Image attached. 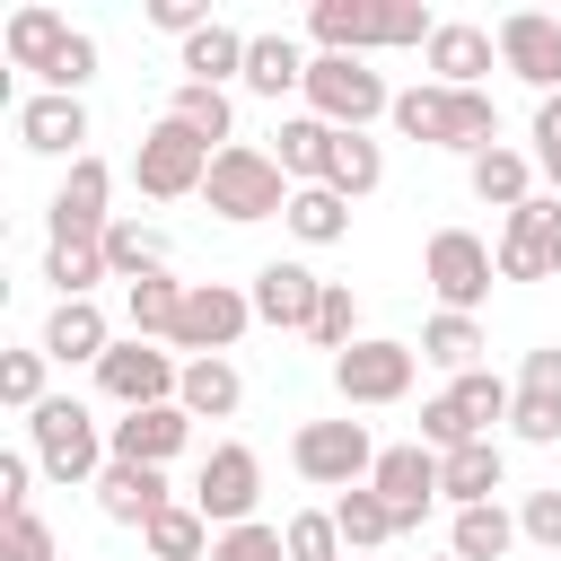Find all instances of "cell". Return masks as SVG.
Returning <instances> with one entry per match:
<instances>
[{
    "label": "cell",
    "instance_id": "36",
    "mask_svg": "<svg viewBox=\"0 0 561 561\" xmlns=\"http://www.w3.org/2000/svg\"><path fill=\"white\" fill-rule=\"evenodd\" d=\"M482 351H491V342H482V324H473V316H447V307H438V316L421 324V359H430V368H447V377L482 368Z\"/></svg>",
    "mask_w": 561,
    "mask_h": 561
},
{
    "label": "cell",
    "instance_id": "15",
    "mask_svg": "<svg viewBox=\"0 0 561 561\" xmlns=\"http://www.w3.org/2000/svg\"><path fill=\"white\" fill-rule=\"evenodd\" d=\"M491 35H500V70H517L535 96H561V18H543V9H508Z\"/></svg>",
    "mask_w": 561,
    "mask_h": 561
},
{
    "label": "cell",
    "instance_id": "54",
    "mask_svg": "<svg viewBox=\"0 0 561 561\" xmlns=\"http://www.w3.org/2000/svg\"><path fill=\"white\" fill-rule=\"evenodd\" d=\"M552 280H561V272H552Z\"/></svg>",
    "mask_w": 561,
    "mask_h": 561
},
{
    "label": "cell",
    "instance_id": "30",
    "mask_svg": "<svg viewBox=\"0 0 561 561\" xmlns=\"http://www.w3.org/2000/svg\"><path fill=\"white\" fill-rule=\"evenodd\" d=\"M307 70H316V53H298L289 35H254V44H245V88L272 96V105H280L289 88H307Z\"/></svg>",
    "mask_w": 561,
    "mask_h": 561
},
{
    "label": "cell",
    "instance_id": "53",
    "mask_svg": "<svg viewBox=\"0 0 561 561\" xmlns=\"http://www.w3.org/2000/svg\"><path fill=\"white\" fill-rule=\"evenodd\" d=\"M351 561H377V552H351Z\"/></svg>",
    "mask_w": 561,
    "mask_h": 561
},
{
    "label": "cell",
    "instance_id": "23",
    "mask_svg": "<svg viewBox=\"0 0 561 561\" xmlns=\"http://www.w3.org/2000/svg\"><path fill=\"white\" fill-rule=\"evenodd\" d=\"M35 351H44V359H61V368H70V359H88V368H96V359L114 351V324H105V307H96V298H61V307L44 316V342H35Z\"/></svg>",
    "mask_w": 561,
    "mask_h": 561
},
{
    "label": "cell",
    "instance_id": "46",
    "mask_svg": "<svg viewBox=\"0 0 561 561\" xmlns=\"http://www.w3.org/2000/svg\"><path fill=\"white\" fill-rule=\"evenodd\" d=\"M517 535H526V543H543V552L561 561V491H526V508H517Z\"/></svg>",
    "mask_w": 561,
    "mask_h": 561
},
{
    "label": "cell",
    "instance_id": "28",
    "mask_svg": "<svg viewBox=\"0 0 561 561\" xmlns=\"http://www.w3.org/2000/svg\"><path fill=\"white\" fill-rule=\"evenodd\" d=\"M175 403H184L193 421H237V403H245V377H237V359H184V386H175Z\"/></svg>",
    "mask_w": 561,
    "mask_h": 561
},
{
    "label": "cell",
    "instance_id": "49",
    "mask_svg": "<svg viewBox=\"0 0 561 561\" xmlns=\"http://www.w3.org/2000/svg\"><path fill=\"white\" fill-rule=\"evenodd\" d=\"M88 79H96V35H70V53H61V70H53L44 88H53V96H79Z\"/></svg>",
    "mask_w": 561,
    "mask_h": 561
},
{
    "label": "cell",
    "instance_id": "22",
    "mask_svg": "<svg viewBox=\"0 0 561 561\" xmlns=\"http://www.w3.org/2000/svg\"><path fill=\"white\" fill-rule=\"evenodd\" d=\"M70 35H79V26H70L61 9H44V0H35V9H18V18L0 26V53H9L18 70H35V79H53V70H61V53H70Z\"/></svg>",
    "mask_w": 561,
    "mask_h": 561
},
{
    "label": "cell",
    "instance_id": "33",
    "mask_svg": "<svg viewBox=\"0 0 561 561\" xmlns=\"http://www.w3.org/2000/svg\"><path fill=\"white\" fill-rule=\"evenodd\" d=\"M280 228H289L298 245H342V237H351V202L324 193V184H298L289 210H280Z\"/></svg>",
    "mask_w": 561,
    "mask_h": 561
},
{
    "label": "cell",
    "instance_id": "3",
    "mask_svg": "<svg viewBox=\"0 0 561 561\" xmlns=\"http://www.w3.org/2000/svg\"><path fill=\"white\" fill-rule=\"evenodd\" d=\"M289 175H280V158L272 149H254V140H228L219 158H210V184H202V202L228 219V228H254V219H280L289 210Z\"/></svg>",
    "mask_w": 561,
    "mask_h": 561
},
{
    "label": "cell",
    "instance_id": "29",
    "mask_svg": "<svg viewBox=\"0 0 561 561\" xmlns=\"http://www.w3.org/2000/svg\"><path fill=\"white\" fill-rule=\"evenodd\" d=\"M210 543H219V535H210V517H202L193 500H175V508H158V517L140 526V552H149V561H210Z\"/></svg>",
    "mask_w": 561,
    "mask_h": 561
},
{
    "label": "cell",
    "instance_id": "11",
    "mask_svg": "<svg viewBox=\"0 0 561 561\" xmlns=\"http://www.w3.org/2000/svg\"><path fill=\"white\" fill-rule=\"evenodd\" d=\"M245 324H254V298H245L237 280H193V289H184V316H175V351L228 359Z\"/></svg>",
    "mask_w": 561,
    "mask_h": 561
},
{
    "label": "cell",
    "instance_id": "27",
    "mask_svg": "<svg viewBox=\"0 0 561 561\" xmlns=\"http://www.w3.org/2000/svg\"><path fill=\"white\" fill-rule=\"evenodd\" d=\"M377 184H386V149H377L368 131H333V149H324V193L368 202Z\"/></svg>",
    "mask_w": 561,
    "mask_h": 561
},
{
    "label": "cell",
    "instance_id": "45",
    "mask_svg": "<svg viewBox=\"0 0 561 561\" xmlns=\"http://www.w3.org/2000/svg\"><path fill=\"white\" fill-rule=\"evenodd\" d=\"M210 561H289V543H280V526H228L219 543H210Z\"/></svg>",
    "mask_w": 561,
    "mask_h": 561
},
{
    "label": "cell",
    "instance_id": "4",
    "mask_svg": "<svg viewBox=\"0 0 561 561\" xmlns=\"http://www.w3.org/2000/svg\"><path fill=\"white\" fill-rule=\"evenodd\" d=\"M508 403H517V386H508V377L465 368V377H447V394H430V403H421V447L456 456V447L491 438V421H508Z\"/></svg>",
    "mask_w": 561,
    "mask_h": 561
},
{
    "label": "cell",
    "instance_id": "8",
    "mask_svg": "<svg viewBox=\"0 0 561 561\" xmlns=\"http://www.w3.org/2000/svg\"><path fill=\"white\" fill-rule=\"evenodd\" d=\"M289 465H298V482H316V491H359V482L377 473V438H368V421H307V430L289 438Z\"/></svg>",
    "mask_w": 561,
    "mask_h": 561
},
{
    "label": "cell",
    "instance_id": "13",
    "mask_svg": "<svg viewBox=\"0 0 561 561\" xmlns=\"http://www.w3.org/2000/svg\"><path fill=\"white\" fill-rule=\"evenodd\" d=\"M368 491L394 508V526L412 535L421 517H430V500H438V447H421V438H403V447H377V473H368Z\"/></svg>",
    "mask_w": 561,
    "mask_h": 561
},
{
    "label": "cell",
    "instance_id": "18",
    "mask_svg": "<svg viewBox=\"0 0 561 561\" xmlns=\"http://www.w3.org/2000/svg\"><path fill=\"white\" fill-rule=\"evenodd\" d=\"M245 298H254V324L307 333V324H316V298H324V280H316L307 263H263V272L245 280Z\"/></svg>",
    "mask_w": 561,
    "mask_h": 561
},
{
    "label": "cell",
    "instance_id": "24",
    "mask_svg": "<svg viewBox=\"0 0 561 561\" xmlns=\"http://www.w3.org/2000/svg\"><path fill=\"white\" fill-rule=\"evenodd\" d=\"M96 508H105L114 526H149L158 508H175V500H167V465H105V473H96Z\"/></svg>",
    "mask_w": 561,
    "mask_h": 561
},
{
    "label": "cell",
    "instance_id": "40",
    "mask_svg": "<svg viewBox=\"0 0 561 561\" xmlns=\"http://www.w3.org/2000/svg\"><path fill=\"white\" fill-rule=\"evenodd\" d=\"M105 263H114V280L131 289V280H149V272H167V237L140 228V219H114V228H105Z\"/></svg>",
    "mask_w": 561,
    "mask_h": 561
},
{
    "label": "cell",
    "instance_id": "44",
    "mask_svg": "<svg viewBox=\"0 0 561 561\" xmlns=\"http://www.w3.org/2000/svg\"><path fill=\"white\" fill-rule=\"evenodd\" d=\"M0 561H61V552H53V526H44L35 508H9V517H0Z\"/></svg>",
    "mask_w": 561,
    "mask_h": 561
},
{
    "label": "cell",
    "instance_id": "50",
    "mask_svg": "<svg viewBox=\"0 0 561 561\" xmlns=\"http://www.w3.org/2000/svg\"><path fill=\"white\" fill-rule=\"evenodd\" d=\"M517 394H543V403H561V342L526 351V368H517Z\"/></svg>",
    "mask_w": 561,
    "mask_h": 561
},
{
    "label": "cell",
    "instance_id": "19",
    "mask_svg": "<svg viewBox=\"0 0 561 561\" xmlns=\"http://www.w3.org/2000/svg\"><path fill=\"white\" fill-rule=\"evenodd\" d=\"M307 35H316V53L368 61V53H386V0H316L307 9Z\"/></svg>",
    "mask_w": 561,
    "mask_h": 561
},
{
    "label": "cell",
    "instance_id": "38",
    "mask_svg": "<svg viewBox=\"0 0 561 561\" xmlns=\"http://www.w3.org/2000/svg\"><path fill=\"white\" fill-rule=\"evenodd\" d=\"M508 543H517V517H508L500 500H491V508H456V526H447V552H456V561H500Z\"/></svg>",
    "mask_w": 561,
    "mask_h": 561
},
{
    "label": "cell",
    "instance_id": "26",
    "mask_svg": "<svg viewBox=\"0 0 561 561\" xmlns=\"http://www.w3.org/2000/svg\"><path fill=\"white\" fill-rule=\"evenodd\" d=\"M245 44H254V35H237L228 18H210L202 35H184V79H193V88H228V79H245Z\"/></svg>",
    "mask_w": 561,
    "mask_h": 561
},
{
    "label": "cell",
    "instance_id": "43",
    "mask_svg": "<svg viewBox=\"0 0 561 561\" xmlns=\"http://www.w3.org/2000/svg\"><path fill=\"white\" fill-rule=\"evenodd\" d=\"M44 368H53L44 351H9V359H0V403H9V412H35V403H53V394H44Z\"/></svg>",
    "mask_w": 561,
    "mask_h": 561
},
{
    "label": "cell",
    "instance_id": "25",
    "mask_svg": "<svg viewBox=\"0 0 561 561\" xmlns=\"http://www.w3.org/2000/svg\"><path fill=\"white\" fill-rule=\"evenodd\" d=\"M500 482H508V456H500V438H473V447L438 456V491H447L456 508H491V500H500Z\"/></svg>",
    "mask_w": 561,
    "mask_h": 561
},
{
    "label": "cell",
    "instance_id": "32",
    "mask_svg": "<svg viewBox=\"0 0 561 561\" xmlns=\"http://www.w3.org/2000/svg\"><path fill=\"white\" fill-rule=\"evenodd\" d=\"M184 289H193V280H175V272H149V280H131V289H123V316H131V333H140V342H175Z\"/></svg>",
    "mask_w": 561,
    "mask_h": 561
},
{
    "label": "cell",
    "instance_id": "55",
    "mask_svg": "<svg viewBox=\"0 0 561 561\" xmlns=\"http://www.w3.org/2000/svg\"><path fill=\"white\" fill-rule=\"evenodd\" d=\"M447 561H456V552H447Z\"/></svg>",
    "mask_w": 561,
    "mask_h": 561
},
{
    "label": "cell",
    "instance_id": "41",
    "mask_svg": "<svg viewBox=\"0 0 561 561\" xmlns=\"http://www.w3.org/2000/svg\"><path fill=\"white\" fill-rule=\"evenodd\" d=\"M307 342H316V351H333V359H342V351L359 342V298H351V280H324V298H316V324H307Z\"/></svg>",
    "mask_w": 561,
    "mask_h": 561
},
{
    "label": "cell",
    "instance_id": "17",
    "mask_svg": "<svg viewBox=\"0 0 561 561\" xmlns=\"http://www.w3.org/2000/svg\"><path fill=\"white\" fill-rule=\"evenodd\" d=\"M114 167L88 149V158H70V175H61V193H53V237H105L114 228Z\"/></svg>",
    "mask_w": 561,
    "mask_h": 561
},
{
    "label": "cell",
    "instance_id": "14",
    "mask_svg": "<svg viewBox=\"0 0 561 561\" xmlns=\"http://www.w3.org/2000/svg\"><path fill=\"white\" fill-rule=\"evenodd\" d=\"M500 280H552L561 272V202H526V210H508V228H500Z\"/></svg>",
    "mask_w": 561,
    "mask_h": 561
},
{
    "label": "cell",
    "instance_id": "31",
    "mask_svg": "<svg viewBox=\"0 0 561 561\" xmlns=\"http://www.w3.org/2000/svg\"><path fill=\"white\" fill-rule=\"evenodd\" d=\"M473 202H491V210H526V202H535V158L508 149V140L482 149V158H473Z\"/></svg>",
    "mask_w": 561,
    "mask_h": 561
},
{
    "label": "cell",
    "instance_id": "9",
    "mask_svg": "<svg viewBox=\"0 0 561 561\" xmlns=\"http://www.w3.org/2000/svg\"><path fill=\"white\" fill-rule=\"evenodd\" d=\"M421 280L438 289L447 316H473V307L491 298V280H500V254H491L473 228H438V237L421 245Z\"/></svg>",
    "mask_w": 561,
    "mask_h": 561
},
{
    "label": "cell",
    "instance_id": "1",
    "mask_svg": "<svg viewBox=\"0 0 561 561\" xmlns=\"http://www.w3.org/2000/svg\"><path fill=\"white\" fill-rule=\"evenodd\" d=\"M403 140H421V149H465V167L482 158V149H500V105L482 96V88H438V79H421V88H394V114H386Z\"/></svg>",
    "mask_w": 561,
    "mask_h": 561
},
{
    "label": "cell",
    "instance_id": "21",
    "mask_svg": "<svg viewBox=\"0 0 561 561\" xmlns=\"http://www.w3.org/2000/svg\"><path fill=\"white\" fill-rule=\"evenodd\" d=\"M18 140H26L35 158H88V105L44 88V96L18 105Z\"/></svg>",
    "mask_w": 561,
    "mask_h": 561
},
{
    "label": "cell",
    "instance_id": "34",
    "mask_svg": "<svg viewBox=\"0 0 561 561\" xmlns=\"http://www.w3.org/2000/svg\"><path fill=\"white\" fill-rule=\"evenodd\" d=\"M44 280H53L61 298H88L96 280H114V263H105V237H53V245H44Z\"/></svg>",
    "mask_w": 561,
    "mask_h": 561
},
{
    "label": "cell",
    "instance_id": "51",
    "mask_svg": "<svg viewBox=\"0 0 561 561\" xmlns=\"http://www.w3.org/2000/svg\"><path fill=\"white\" fill-rule=\"evenodd\" d=\"M35 473H44V465H35L26 447H9V456H0V517H9V508H26V482H35Z\"/></svg>",
    "mask_w": 561,
    "mask_h": 561
},
{
    "label": "cell",
    "instance_id": "37",
    "mask_svg": "<svg viewBox=\"0 0 561 561\" xmlns=\"http://www.w3.org/2000/svg\"><path fill=\"white\" fill-rule=\"evenodd\" d=\"M272 140H280L272 158H280V175H289V184H324V149H333V123H316V114H289Z\"/></svg>",
    "mask_w": 561,
    "mask_h": 561
},
{
    "label": "cell",
    "instance_id": "56",
    "mask_svg": "<svg viewBox=\"0 0 561 561\" xmlns=\"http://www.w3.org/2000/svg\"><path fill=\"white\" fill-rule=\"evenodd\" d=\"M140 561H149V552H140Z\"/></svg>",
    "mask_w": 561,
    "mask_h": 561
},
{
    "label": "cell",
    "instance_id": "52",
    "mask_svg": "<svg viewBox=\"0 0 561 561\" xmlns=\"http://www.w3.org/2000/svg\"><path fill=\"white\" fill-rule=\"evenodd\" d=\"M149 26H158V35H175V44H184V35H202V26H210V18H202V9H193V0H149Z\"/></svg>",
    "mask_w": 561,
    "mask_h": 561
},
{
    "label": "cell",
    "instance_id": "5",
    "mask_svg": "<svg viewBox=\"0 0 561 561\" xmlns=\"http://www.w3.org/2000/svg\"><path fill=\"white\" fill-rule=\"evenodd\" d=\"M298 96H307V114L333 123V131H368L377 114H394L386 70H368V61H351V53H316V70H307Z\"/></svg>",
    "mask_w": 561,
    "mask_h": 561
},
{
    "label": "cell",
    "instance_id": "2",
    "mask_svg": "<svg viewBox=\"0 0 561 561\" xmlns=\"http://www.w3.org/2000/svg\"><path fill=\"white\" fill-rule=\"evenodd\" d=\"M26 456L70 491V482H88L96 491V473L114 465V447H105V430H96V412L88 403H70V394H53V403H35L26 412Z\"/></svg>",
    "mask_w": 561,
    "mask_h": 561
},
{
    "label": "cell",
    "instance_id": "48",
    "mask_svg": "<svg viewBox=\"0 0 561 561\" xmlns=\"http://www.w3.org/2000/svg\"><path fill=\"white\" fill-rule=\"evenodd\" d=\"M535 167H543V184H552V202H561V96L535 105Z\"/></svg>",
    "mask_w": 561,
    "mask_h": 561
},
{
    "label": "cell",
    "instance_id": "35",
    "mask_svg": "<svg viewBox=\"0 0 561 561\" xmlns=\"http://www.w3.org/2000/svg\"><path fill=\"white\" fill-rule=\"evenodd\" d=\"M333 526H342V552H386L403 526H394V508L359 482V491H333Z\"/></svg>",
    "mask_w": 561,
    "mask_h": 561
},
{
    "label": "cell",
    "instance_id": "12",
    "mask_svg": "<svg viewBox=\"0 0 561 561\" xmlns=\"http://www.w3.org/2000/svg\"><path fill=\"white\" fill-rule=\"evenodd\" d=\"M175 386H184V368H175V351H158V342H114L105 359H96V394L105 403H123V412H149V403H175Z\"/></svg>",
    "mask_w": 561,
    "mask_h": 561
},
{
    "label": "cell",
    "instance_id": "20",
    "mask_svg": "<svg viewBox=\"0 0 561 561\" xmlns=\"http://www.w3.org/2000/svg\"><path fill=\"white\" fill-rule=\"evenodd\" d=\"M421 53H430L438 88H482V70L500 61V35H491V26H473V18H438V35H430Z\"/></svg>",
    "mask_w": 561,
    "mask_h": 561
},
{
    "label": "cell",
    "instance_id": "39",
    "mask_svg": "<svg viewBox=\"0 0 561 561\" xmlns=\"http://www.w3.org/2000/svg\"><path fill=\"white\" fill-rule=\"evenodd\" d=\"M167 114H175L184 131H202V140H219V149H228V131H237V96H228V88H193V79H175V96H167Z\"/></svg>",
    "mask_w": 561,
    "mask_h": 561
},
{
    "label": "cell",
    "instance_id": "10",
    "mask_svg": "<svg viewBox=\"0 0 561 561\" xmlns=\"http://www.w3.org/2000/svg\"><path fill=\"white\" fill-rule=\"evenodd\" d=\"M254 500H263V456L245 438H219L193 473V508L210 517V535H228V526H254Z\"/></svg>",
    "mask_w": 561,
    "mask_h": 561
},
{
    "label": "cell",
    "instance_id": "6",
    "mask_svg": "<svg viewBox=\"0 0 561 561\" xmlns=\"http://www.w3.org/2000/svg\"><path fill=\"white\" fill-rule=\"evenodd\" d=\"M210 140L202 131H184L175 114H158L149 131H140V149H131V184L149 193V202H184V193H202L210 184Z\"/></svg>",
    "mask_w": 561,
    "mask_h": 561
},
{
    "label": "cell",
    "instance_id": "16",
    "mask_svg": "<svg viewBox=\"0 0 561 561\" xmlns=\"http://www.w3.org/2000/svg\"><path fill=\"white\" fill-rule=\"evenodd\" d=\"M105 447H114V465H175V456L193 447V412H184V403L123 412V421H105Z\"/></svg>",
    "mask_w": 561,
    "mask_h": 561
},
{
    "label": "cell",
    "instance_id": "42",
    "mask_svg": "<svg viewBox=\"0 0 561 561\" xmlns=\"http://www.w3.org/2000/svg\"><path fill=\"white\" fill-rule=\"evenodd\" d=\"M280 543H289V561H351V552H342L333 508H298V517L280 526Z\"/></svg>",
    "mask_w": 561,
    "mask_h": 561
},
{
    "label": "cell",
    "instance_id": "47",
    "mask_svg": "<svg viewBox=\"0 0 561 561\" xmlns=\"http://www.w3.org/2000/svg\"><path fill=\"white\" fill-rule=\"evenodd\" d=\"M508 430H517L526 447H552V438H561V403H543V394H517V403H508Z\"/></svg>",
    "mask_w": 561,
    "mask_h": 561
},
{
    "label": "cell",
    "instance_id": "7",
    "mask_svg": "<svg viewBox=\"0 0 561 561\" xmlns=\"http://www.w3.org/2000/svg\"><path fill=\"white\" fill-rule=\"evenodd\" d=\"M421 377V342H394V333H359L342 359H333V394L359 412V403H403Z\"/></svg>",
    "mask_w": 561,
    "mask_h": 561
}]
</instances>
